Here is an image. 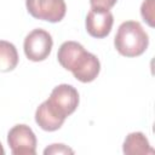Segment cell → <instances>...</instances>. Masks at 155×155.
I'll return each mask as SVG.
<instances>
[{"mask_svg":"<svg viewBox=\"0 0 155 155\" xmlns=\"http://www.w3.org/2000/svg\"><path fill=\"white\" fill-rule=\"evenodd\" d=\"M140 15L149 27H154V0H144L140 6Z\"/></svg>","mask_w":155,"mask_h":155,"instance_id":"30bf717a","label":"cell"},{"mask_svg":"<svg viewBox=\"0 0 155 155\" xmlns=\"http://www.w3.org/2000/svg\"><path fill=\"white\" fill-rule=\"evenodd\" d=\"M57 59L64 69L70 70L74 78L81 82L93 81L101 71V63L97 56L86 51L76 41L63 42L58 48Z\"/></svg>","mask_w":155,"mask_h":155,"instance_id":"6da1fadb","label":"cell"},{"mask_svg":"<svg viewBox=\"0 0 155 155\" xmlns=\"http://www.w3.org/2000/svg\"><path fill=\"white\" fill-rule=\"evenodd\" d=\"M117 0H90L91 7H103V8H111Z\"/></svg>","mask_w":155,"mask_h":155,"instance_id":"7c38bea8","label":"cell"},{"mask_svg":"<svg viewBox=\"0 0 155 155\" xmlns=\"http://www.w3.org/2000/svg\"><path fill=\"white\" fill-rule=\"evenodd\" d=\"M114 23L113 13L109 8L103 7H91L86 16V30L87 33L96 39H103L108 36L111 31Z\"/></svg>","mask_w":155,"mask_h":155,"instance_id":"52a82bcc","label":"cell"},{"mask_svg":"<svg viewBox=\"0 0 155 155\" xmlns=\"http://www.w3.org/2000/svg\"><path fill=\"white\" fill-rule=\"evenodd\" d=\"M53 40L48 31L36 28L31 30L24 39L23 48L28 59L33 62L45 61L52 50Z\"/></svg>","mask_w":155,"mask_h":155,"instance_id":"277c9868","label":"cell"},{"mask_svg":"<svg viewBox=\"0 0 155 155\" xmlns=\"http://www.w3.org/2000/svg\"><path fill=\"white\" fill-rule=\"evenodd\" d=\"M7 143L13 155H35L36 153L35 133L27 125L13 126L7 133Z\"/></svg>","mask_w":155,"mask_h":155,"instance_id":"8992f818","label":"cell"},{"mask_svg":"<svg viewBox=\"0 0 155 155\" xmlns=\"http://www.w3.org/2000/svg\"><path fill=\"white\" fill-rule=\"evenodd\" d=\"M5 154V150H4V148H2V144L0 143V155H4Z\"/></svg>","mask_w":155,"mask_h":155,"instance_id":"4fadbf2b","label":"cell"},{"mask_svg":"<svg viewBox=\"0 0 155 155\" xmlns=\"http://www.w3.org/2000/svg\"><path fill=\"white\" fill-rule=\"evenodd\" d=\"M25 6L31 17L51 23L61 22L67 12L64 0H25Z\"/></svg>","mask_w":155,"mask_h":155,"instance_id":"5b68a950","label":"cell"},{"mask_svg":"<svg viewBox=\"0 0 155 155\" xmlns=\"http://www.w3.org/2000/svg\"><path fill=\"white\" fill-rule=\"evenodd\" d=\"M42 104L54 117L64 122L79 105V92L71 85L61 84L52 90L48 99Z\"/></svg>","mask_w":155,"mask_h":155,"instance_id":"3957f363","label":"cell"},{"mask_svg":"<svg viewBox=\"0 0 155 155\" xmlns=\"http://www.w3.org/2000/svg\"><path fill=\"white\" fill-rule=\"evenodd\" d=\"M149 45V36L137 21L122 22L114 38L116 51L125 57H137L145 52Z\"/></svg>","mask_w":155,"mask_h":155,"instance_id":"7a4b0ae2","label":"cell"},{"mask_svg":"<svg viewBox=\"0 0 155 155\" xmlns=\"http://www.w3.org/2000/svg\"><path fill=\"white\" fill-rule=\"evenodd\" d=\"M18 64V52L12 42L0 40V71L7 73L13 70Z\"/></svg>","mask_w":155,"mask_h":155,"instance_id":"9c48e42d","label":"cell"},{"mask_svg":"<svg viewBox=\"0 0 155 155\" xmlns=\"http://www.w3.org/2000/svg\"><path fill=\"white\" fill-rule=\"evenodd\" d=\"M45 155H51V154H74V150L64 144H51L44 150Z\"/></svg>","mask_w":155,"mask_h":155,"instance_id":"8fae6325","label":"cell"},{"mask_svg":"<svg viewBox=\"0 0 155 155\" xmlns=\"http://www.w3.org/2000/svg\"><path fill=\"white\" fill-rule=\"evenodd\" d=\"M122 151L127 155H147L154 154V149L150 147L148 138L142 132H132L126 136Z\"/></svg>","mask_w":155,"mask_h":155,"instance_id":"ba28073f","label":"cell"}]
</instances>
